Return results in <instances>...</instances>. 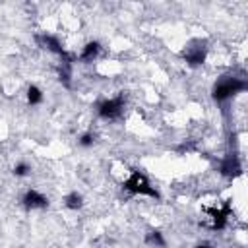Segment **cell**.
Wrapping results in <instances>:
<instances>
[{
	"label": "cell",
	"mask_w": 248,
	"mask_h": 248,
	"mask_svg": "<svg viewBox=\"0 0 248 248\" xmlns=\"http://www.w3.org/2000/svg\"><path fill=\"white\" fill-rule=\"evenodd\" d=\"M194 248H211V244H207V242H202V244H196Z\"/></svg>",
	"instance_id": "9a60e30c"
},
{
	"label": "cell",
	"mask_w": 248,
	"mask_h": 248,
	"mask_svg": "<svg viewBox=\"0 0 248 248\" xmlns=\"http://www.w3.org/2000/svg\"><path fill=\"white\" fill-rule=\"evenodd\" d=\"M182 58H184V62H186L188 66H192V68L202 66V64L207 60V46H205V43H202V41L190 43V45L182 50Z\"/></svg>",
	"instance_id": "5b68a950"
},
{
	"label": "cell",
	"mask_w": 248,
	"mask_h": 248,
	"mask_svg": "<svg viewBox=\"0 0 248 248\" xmlns=\"http://www.w3.org/2000/svg\"><path fill=\"white\" fill-rule=\"evenodd\" d=\"M25 99H27V105L37 107V105H41V103L45 101V93H43V89H41L39 85L31 83V85H27V89H25Z\"/></svg>",
	"instance_id": "7c38bea8"
},
{
	"label": "cell",
	"mask_w": 248,
	"mask_h": 248,
	"mask_svg": "<svg viewBox=\"0 0 248 248\" xmlns=\"http://www.w3.org/2000/svg\"><path fill=\"white\" fill-rule=\"evenodd\" d=\"M93 143H95V134L93 132H83L78 138V145L79 147H93Z\"/></svg>",
	"instance_id": "5bb4252c"
},
{
	"label": "cell",
	"mask_w": 248,
	"mask_h": 248,
	"mask_svg": "<svg viewBox=\"0 0 248 248\" xmlns=\"http://www.w3.org/2000/svg\"><path fill=\"white\" fill-rule=\"evenodd\" d=\"M101 50H103V46H101L99 41H89V43H85L81 46V50H79L76 60H79L81 64H91L101 56Z\"/></svg>",
	"instance_id": "9c48e42d"
},
{
	"label": "cell",
	"mask_w": 248,
	"mask_h": 248,
	"mask_svg": "<svg viewBox=\"0 0 248 248\" xmlns=\"http://www.w3.org/2000/svg\"><path fill=\"white\" fill-rule=\"evenodd\" d=\"M143 242L149 246V248H167V238H165V232L159 231V229H149L143 236Z\"/></svg>",
	"instance_id": "30bf717a"
},
{
	"label": "cell",
	"mask_w": 248,
	"mask_h": 248,
	"mask_svg": "<svg viewBox=\"0 0 248 248\" xmlns=\"http://www.w3.org/2000/svg\"><path fill=\"white\" fill-rule=\"evenodd\" d=\"M122 190L132 196H143L151 200H161L159 190L151 184V180L141 170H130V174L122 180Z\"/></svg>",
	"instance_id": "7a4b0ae2"
},
{
	"label": "cell",
	"mask_w": 248,
	"mask_h": 248,
	"mask_svg": "<svg viewBox=\"0 0 248 248\" xmlns=\"http://www.w3.org/2000/svg\"><path fill=\"white\" fill-rule=\"evenodd\" d=\"M207 215H209V219H211V229H213V231H223V229L227 227L231 215H232V205H231V202H223L221 205L211 207V209L207 211Z\"/></svg>",
	"instance_id": "8992f818"
},
{
	"label": "cell",
	"mask_w": 248,
	"mask_h": 248,
	"mask_svg": "<svg viewBox=\"0 0 248 248\" xmlns=\"http://www.w3.org/2000/svg\"><path fill=\"white\" fill-rule=\"evenodd\" d=\"M248 89V81L244 79V78H240V76H223V78H219L215 83H213V87H211V97H213V101L215 103H225V101H229V99H232L234 95H238V93H244Z\"/></svg>",
	"instance_id": "6da1fadb"
},
{
	"label": "cell",
	"mask_w": 248,
	"mask_h": 248,
	"mask_svg": "<svg viewBox=\"0 0 248 248\" xmlns=\"http://www.w3.org/2000/svg\"><path fill=\"white\" fill-rule=\"evenodd\" d=\"M219 172L225 176V178H236L242 174V163L238 159L236 153H229L221 159L219 163Z\"/></svg>",
	"instance_id": "ba28073f"
},
{
	"label": "cell",
	"mask_w": 248,
	"mask_h": 248,
	"mask_svg": "<svg viewBox=\"0 0 248 248\" xmlns=\"http://www.w3.org/2000/svg\"><path fill=\"white\" fill-rule=\"evenodd\" d=\"M21 205H23L27 211L45 209V207H48V198H46L43 192H39V190H35V188H29V190H25V194L21 196Z\"/></svg>",
	"instance_id": "52a82bcc"
},
{
	"label": "cell",
	"mask_w": 248,
	"mask_h": 248,
	"mask_svg": "<svg viewBox=\"0 0 248 248\" xmlns=\"http://www.w3.org/2000/svg\"><path fill=\"white\" fill-rule=\"evenodd\" d=\"M17 178H23V176H27L29 172H31V165L27 163V161H17L16 165H14V170H12Z\"/></svg>",
	"instance_id": "4fadbf2b"
},
{
	"label": "cell",
	"mask_w": 248,
	"mask_h": 248,
	"mask_svg": "<svg viewBox=\"0 0 248 248\" xmlns=\"http://www.w3.org/2000/svg\"><path fill=\"white\" fill-rule=\"evenodd\" d=\"M83 205H85V198H83L81 192L72 190V192H68V194L64 196V207H66V209L78 211V209H81Z\"/></svg>",
	"instance_id": "8fae6325"
},
{
	"label": "cell",
	"mask_w": 248,
	"mask_h": 248,
	"mask_svg": "<svg viewBox=\"0 0 248 248\" xmlns=\"http://www.w3.org/2000/svg\"><path fill=\"white\" fill-rule=\"evenodd\" d=\"M35 41H37V45H39L41 48H45L46 52L60 56V60H74V58L68 54V50L64 48V45H62V41H60V37H56V35H52V33L43 31V33H37V35H35Z\"/></svg>",
	"instance_id": "277c9868"
},
{
	"label": "cell",
	"mask_w": 248,
	"mask_h": 248,
	"mask_svg": "<svg viewBox=\"0 0 248 248\" xmlns=\"http://www.w3.org/2000/svg\"><path fill=\"white\" fill-rule=\"evenodd\" d=\"M126 107L124 95H114V97H105L97 103V114L103 120H116L122 116Z\"/></svg>",
	"instance_id": "3957f363"
}]
</instances>
